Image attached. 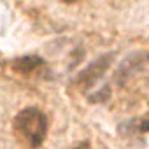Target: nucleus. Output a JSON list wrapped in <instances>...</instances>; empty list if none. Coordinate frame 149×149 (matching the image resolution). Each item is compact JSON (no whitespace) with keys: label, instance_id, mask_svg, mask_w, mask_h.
<instances>
[{"label":"nucleus","instance_id":"obj_1","mask_svg":"<svg viewBox=\"0 0 149 149\" xmlns=\"http://www.w3.org/2000/svg\"><path fill=\"white\" fill-rule=\"evenodd\" d=\"M47 126L46 114L37 107H26L19 111L14 119V133L28 149H37L42 146L47 135Z\"/></svg>","mask_w":149,"mask_h":149},{"label":"nucleus","instance_id":"obj_2","mask_svg":"<svg viewBox=\"0 0 149 149\" xmlns=\"http://www.w3.org/2000/svg\"><path fill=\"white\" fill-rule=\"evenodd\" d=\"M109 60L111 58H107V56H102L100 60H97L95 63H91L93 67H90V68H86L83 74H81V81H88V83H93L100 74L105 70V67H107V63H109Z\"/></svg>","mask_w":149,"mask_h":149},{"label":"nucleus","instance_id":"obj_3","mask_svg":"<svg viewBox=\"0 0 149 149\" xmlns=\"http://www.w3.org/2000/svg\"><path fill=\"white\" fill-rule=\"evenodd\" d=\"M39 63H42V60L39 56H25V58H18L13 61V68L23 74H28L32 70H35L39 67Z\"/></svg>","mask_w":149,"mask_h":149},{"label":"nucleus","instance_id":"obj_4","mask_svg":"<svg viewBox=\"0 0 149 149\" xmlns=\"http://www.w3.org/2000/svg\"><path fill=\"white\" fill-rule=\"evenodd\" d=\"M65 4H74V2H77V0H63Z\"/></svg>","mask_w":149,"mask_h":149}]
</instances>
